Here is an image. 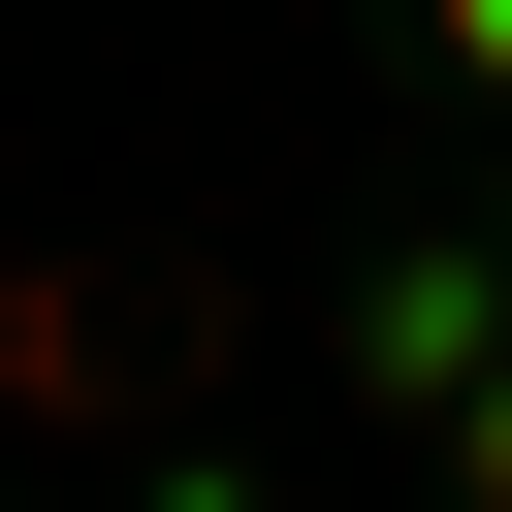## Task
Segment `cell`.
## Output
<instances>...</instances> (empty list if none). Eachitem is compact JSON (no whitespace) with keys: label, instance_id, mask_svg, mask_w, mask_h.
<instances>
[{"label":"cell","instance_id":"obj_1","mask_svg":"<svg viewBox=\"0 0 512 512\" xmlns=\"http://www.w3.org/2000/svg\"><path fill=\"white\" fill-rule=\"evenodd\" d=\"M448 64H512V0H448Z\"/></svg>","mask_w":512,"mask_h":512}]
</instances>
